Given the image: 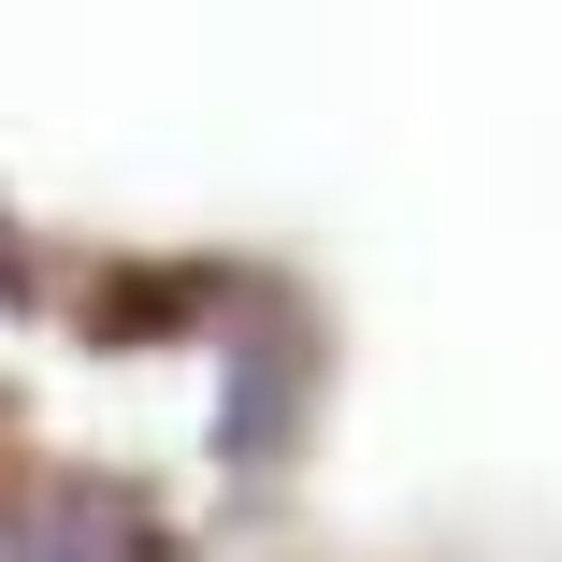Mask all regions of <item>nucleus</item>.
Instances as JSON below:
<instances>
[{
    "label": "nucleus",
    "instance_id": "f257e3e1",
    "mask_svg": "<svg viewBox=\"0 0 562 562\" xmlns=\"http://www.w3.org/2000/svg\"><path fill=\"white\" fill-rule=\"evenodd\" d=\"M0 562H131V519L101 491H44V505L0 519Z\"/></svg>",
    "mask_w": 562,
    "mask_h": 562
}]
</instances>
